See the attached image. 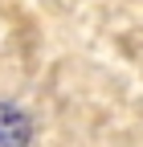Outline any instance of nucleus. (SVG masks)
Here are the masks:
<instances>
[{"label":"nucleus","instance_id":"1","mask_svg":"<svg viewBox=\"0 0 143 147\" xmlns=\"http://www.w3.org/2000/svg\"><path fill=\"white\" fill-rule=\"evenodd\" d=\"M33 139V123L21 106H8L0 102V147H21Z\"/></svg>","mask_w":143,"mask_h":147}]
</instances>
